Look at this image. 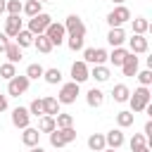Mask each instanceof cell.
<instances>
[{
	"label": "cell",
	"mask_w": 152,
	"mask_h": 152,
	"mask_svg": "<svg viewBox=\"0 0 152 152\" xmlns=\"http://www.w3.org/2000/svg\"><path fill=\"white\" fill-rule=\"evenodd\" d=\"M28 114H31V116H43V114H45V112H43V97H40V100H38V97L31 100V104H28Z\"/></svg>",
	"instance_id": "cell-35"
},
{
	"label": "cell",
	"mask_w": 152,
	"mask_h": 152,
	"mask_svg": "<svg viewBox=\"0 0 152 152\" xmlns=\"http://www.w3.org/2000/svg\"><path fill=\"white\" fill-rule=\"evenodd\" d=\"M78 95H81V83H76V81H69V83H64V86L59 88V95H57V100H59V104H74Z\"/></svg>",
	"instance_id": "cell-4"
},
{
	"label": "cell",
	"mask_w": 152,
	"mask_h": 152,
	"mask_svg": "<svg viewBox=\"0 0 152 152\" xmlns=\"http://www.w3.org/2000/svg\"><path fill=\"white\" fill-rule=\"evenodd\" d=\"M133 121H135V114L128 112V109H124V112L116 114V126L119 128H128V126H133Z\"/></svg>",
	"instance_id": "cell-29"
},
{
	"label": "cell",
	"mask_w": 152,
	"mask_h": 152,
	"mask_svg": "<svg viewBox=\"0 0 152 152\" xmlns=\"http://www.w3.org/2000/svg\"><path fill=\"white\" fill-rule=\"evenodd\" d=\"M43 78H45V83L57 86V83H62V71H59L57 66H50V69H45V71H43Z\"/></svg>",
	"instance_id": "cell-28"
},
{
	"label": "cell",
	"mask_w": 152,
	"mask_h": 152,
	"mask_svg": "<svg viewBox=\"0 0 152 152\" xmlns=\"http://www.w3.org/2000/svg\"><path fill=\"white\" fill-rule=\"evenodd\" d=\"M38 2H48V0H38Z\"/></svg>",
	"instance_id": "cell-48"
},
{
	"label": "cell",
	"mask_w": 152,
	"mask_h": 152,
	"mask_svg": "<svg viewBox=\"0 0 152 152\" xmlns=\"http://www.w3.org/2000/svg\"><path fill=\"white\" fill-rule=\"evenodd\" d=\"M107 43H109L112 48L124 45V43H126V31H124V26H114V28H109V33H107Z\"/></svg>",
	"instance_id": "cell-14"
},
{
	"label": "cell",
	"mask_w": 152,
	"mask_h": 152,
	"mask_svg": "<svg viewBox=\"0 0 152 152\" xmlns=\"http://www.w3.org/2000/svg\"><path fill=\"white\" fill-rule=\"evenodd\" d=\"M104 142H107V147H112V150H119V147L126 142V138H124V131H121V128H112L109 133H104Z\"/></svg>",
	"instance_id": "cell-13"
},
{
	"label": "cell",
	"mask_w": 152,
	"mask_h": 152,
	"mask_svg": "<svg viewBox=\"0 0 152 152\" xmlns=\"http://www.w3.org/2000/svg\"><path fill=\"white\" fill-rule=\"evenodd\" d=\"M109 76H112V71H109L107 64H93V69H90V78H95L97 83H107Z\"/></svg>",
	"instance_id": "cell-15"
},
{
	"label": "cell",
	"mask_w": 152,
	"mask_h": 152,
	"mask_svg": "<svg viewBox=\"0 0 152 152\" xmlns=\"http://www.w3.org/2000/svg\"><path fill=\"white\" fill-rule=\"evenodd\" d=\"M102 152H116V150H112V147H104V150H102Z\"/></svg>",
	"instance_id": "cell-46"
},
{
	"label": "cell",
	"mask_w": 152,
	"mask_h": 152,
	"mask_svg": "<svg viewBox=\"0 0 152 152\" xmlns=\"http://www.w3.org/2000/svg\"><path fill=\"white\" fill-rule=\"evenodd\" d=\"M21 28H24L21 17H19V14H7V19H5V31H2V33H5L7 38H14Z\"/></svg>",
	"instance_id": "cell-10"
},
{
	"label": "cell",
	"mask_w": 152,
	"mask_h": 152,
	"mask_svg": "<svg viewBox=\"0 0 152 152\" xmlns=\"http://www.w3.org/2000/svg\"><path fill=\"white\" fill-rule=\"evenodd\" d=\"M135 76H138L140 86H150V83H152V69H142V71H138Z\"/></svg>",
	"instance_id": "cell-39"
},
{
	"label": "cell",
	"mask_w": 152,
	"mask_h": 152,
	"mask_svg": "<svg viewBox=\"0 0 152 152\" xmlns=\"http://www.w3.org/2000/svg\"><path fill=\"white\" fill-rule=\"evenodd\" d=\"M147 48H150V43H147L145 36L133 33V36L128 38V50H131L133 55H142V52H147Z\"/></svg>",
	"instance_id": "cell-12"
},
{
	"label": "cell",
	"mask_w": 152,
	"mask_h": 152,
	"mask_svg": "<svg viewBox=\"0 0 152 152\" xmlns=\"http://www.w3.org/2000/svg\"><path fill=\"white\" fill-rule=\"evenodd\" d=\"M121 71H124V76H135L138 74V57L131 50H128V55H126V59L121 64Z\"/></svg>",
	"instance_id": "cell-17"
},
{
	"label": "cell",
	"mask_w": 152,
	"mask_h": 152,
	"mask_svg": "<svg viewBox=\"0 0 152 152\" xmlns=\"http://www.w3.org/2000/svg\"><path fill=\"white\" fill-rule=\"evenodd\" d=\"M142 135H145L147 140L152 138V121H147V124H145V128H142Z\"/></svg>",
	"instance_id": "cell-40"
},
{
	"label": "cell",
	"mask_w": 152,
	"mask_h": 152,
	"mask_svg": "<svg viewBox=\"0 0 152 152\" xmlns=\"http://www.w3.org/2000/svg\"><path fill=\"white\" fill-rule=\"evenodd\" d=\"M131 152H135V150H140L142 145H147V138L142 135V133H133V138H131Z\"/></svg>",
	"instance_id": "cell-36"
},
{
	"label": "cell",
	"mask_w": 152,
	"mask_h": 152,
	"mask_svg": "<svg viewBox=\"0 0 152 152\" xmlns=\"http://www.w3.org/2000/svg\"><path fill=\"white\" fill-rule=\"evenodd\" d=\"M21 12L31 19V17H36L38 12H43V2H38V0H26V2L21 5Z\"/></svg>",
	"instance_id": "cell-26"
},
{
	"label": "cell",
	"mask_w": 152,
	"mask_h": 152,
	"mask_svg": "<svg viewBox=\"0 0 152 152\" xmlns=\"http://www.w3.org/2000/svg\"><path fill=\"white\" fill-rule=\"evenodd\" d=\"M43 112L45 114H50V116H55V114H59L62 112V104H59V100L57 97H43Z\"/></svg>",
	"instance_id": "cell-21"
},
{
	"label": "cell",
	"mask_w": 152,
	"mask_h": 152,
	"mask_svg": "<svg viewBox=\"0 0 152 152\" xmlns=\"http://www.w3.org/2000/svg\"><path fill=\"white\" fill-rule=\"evenodd\" d=\"M21 5H24L21 0H7L5 2V12L7 14H21Z\"/></svg>",
	"instance_id": "cell-37"
},
{
	"label": "cell",
	"mask_w": 152,
	"mask_h": 152,
	"mask_svg": "<svg viewBox=\"0 0 152 152\" xmlns=\"http://www.w3.org/2000/svg\"><path fill=\"white\" fill-rule=\"evenodd\" d=\"M126 55H128V50H126L124 45H119V48H114V50L107 55V62H109V64H114V66H121V64H124V59H126Z\"/></svg>",
	"instance_id": "cell-19"
},
{
	"label": "cell",
	"mask_w": 152,
	"mask_h": 152,
	"mask_svg": "<svg viewBox=\"0 0 152 152\" xmlns=\"http://www.w3.org/2000/svg\"><path fill=\"white\" fill-rule=\"evenodd\" d=\"M28 152H45L40 145H33V147H28Z\"/></svg>",
	"instance_id": "cell-43"
},
{
	"label": "cell",
	"mask_w": 152,
	"mask_h": 152,
	"mask_svg": "<svg viewBox=\"0 0 152 152\" xmlns=\"http://www.w3.org/2000/svg\"><path fill=\"white\" fill-rule=\"evenodd\" d=\"M128 95H131V90H128L126 83H116V86L112 88V97H114V102H128Z\"/></svg>",
	"instance_id": "cell-22"
},
{
	"label": "cell",
	"mask_w": 152,
	"mask_h": 152,
	"mask_svg": "<svg viewBox=\"0 0 152 152\" xmlns=\"http://www.w3.org/2000/svg\"><path fill=\"white\" fill-rule=\"evenodd\" d=\"M5 2H7V0H0V14L5 12Z\"/></svg>",
	"instance_id": "cell-45"
},
{
	"label": "cell",
	"mask_w": 152,
	"mask_h": 152,
	"mask_svg": "<svg viewBox=\"0 0 152 152\" xmlns=\"http://www.w3.org/2000/svg\"><path fill=\"white\" fill-rule=\"evenodd\" d=\"M126 21H131V10H128L126 5H116V7L107 14V24H109V28H114V26H124Z\"/></svg>",
	"instance_id": "cell-5"
},
{
	"label": "cell",
	"mask_w": 152,
	"mask_h": 152,
	"mask_svg": "<svg viewBox=\"0 0 152 152\" xmlns=\"http://www.w3.org/2000/svg\"><path fill=\"white\" fill-rule=\"evenodd\" d=\"M28 124H31L28 107H14V109H12V126H14V128H26Z\"/></svg>",
	"instance_id": "cell-9"
},
{
	"label": "cell",
	"mask_w": 152,
	"mask_h": 152,
	"mask_svg": "<svg viewBox=\"0 0 152 152\" xmlns=\"http://www.w3.org/2000/svg\"><path fill=\"white\" fill-rule=\"evenodd\" d=\"M135 152H150V145H142L140 150H135Z\"/></svg>",
	"instance_id": "cell-44"
},
{
	"label": "cell",
	"mask_w": 152,
	"mask_h": 152,
	"mask_svg": "<svg viewBox=\"0 0 152 152\" xmlns=\"http://www.w3.org/2000/svg\"><path fill=\"white\" fill-rule=\"evenodd\" d=\"M86 102H88V107H102L104 93H102L100 88H90V90L86 93Z\"/></svg>",
	"instance_id": "cell-20"
},
{
	"label": "cell",
	"mask_w": 152,
	"mask_h": 152,
	"mask_svg": "<svg viewBox=\"0 0 152 152\" xmlns=\"http://www.w3.org/2000/svg\"><path fill=\"white\" fill-rule=\"evenodd\" d=\"M152 100V93H150V86H140L135 88L131 95H128V104H131V112L138 114V112H145V107L150 104Z\"/></svg>",
	"instance_id": "cell-1"
},
{
	"label": "cell",
	"mask_w": 152,
	"mask_h": 152,
	"mask_svg": "<svg viewBox=\"0 0 152 152\" xmlns=\"http://www.w3.org/2000/svg\"><path fill=\"white\" fill-rule=\"evenodd\" d=\"M14 43H17L19 48H31V45H33V33H31L28 28H21V31L14 36Z\"/></svg>",
	"instance_id": "cell-24"
},
{
	"label": "cell",
	"mask_w": 152,
	"mask_h": 152,
	"mask_svg": "<svg viewBox=\"0 0 152 152\" xmlns=\"http://www.w3.org/2000/svg\"><path fill=\"white\" fill-rule=\"evenodd\" d=\"M14 74H17V64H12V62H5V64H0V78L10 81Z\"/></svg>",
	"instance_id": "cell-33"
},
{
	"label": "cell",
	"mask_w": 152,
	"mask_h": 152,
	"mask_svg": "<svg viewBox=\"0 0 152 152\" xmlns=\"http://www.w3.org/2000/svg\"><path fill=\"white\" fill-rule=\"evenodd\" d=\"M107 50L104 48H95V52H93V64H104L107 62Z\"/></svg>",
	"instance_id": "cell-38"
},
{
	"label": "cell",
	"mask_w": 152,
	"mask_h": 152,
	"mask_svg": "<svg viewBox=\"0 0 152 152\" xmlns=\"http://www.w3.org/2000/svg\"><path fill=\"white\" fill-rule=\"evenodd\" d=\"M88 147H90L93 152H102V150L107 147V142H104V133H93V135L88 138Z\"/></svg>",
	"instance_id": "cell-25"
},
{
	"label": "cell",
	"mask_w": 152,
	"mask_h": 152,
	"mask_svg": "<svg viewBox=\"0 0 152 152\" xmlns=\"http://www.w3.org/2000/svg\"><path fill=\"white\" fill-rule=\"evenodd\" d=\"M55 124H57V128L74 126V116H71V114H64V112H59V114H55Z\"/></svg>",
	"instance_id": "cell-34"
},
{
	"label": "cell",
	"mask_w": 152,
	"mask_h": 152,
	"mask_svg": "<svg viewBox=\"0 0 152 152\" xmlns=\"http://www.w3.org/2000/svg\"><path fill=\"white\" fill-rule=\"evenodd\" d=\"M57 128V124H55V116H50V114H43V116H38V131L40 133H52Z\"/></svg>",
	"instance_id": "cell-23"
},
{
	"label": "cell",
	"mask_w": 152,
	"mask_h": 152,
	"mask_svg": "<svg viewBox=\"0 0 152 152\" xmlns=\"http://www.w3.org/2000/svg\"><path fill=\"white\" fill-rule=\"evenodd\" d=\"M5 109H7V95L0 93V112H5Z\"/></svg>",
	"instance_id": "cell-42"
},
{
	"label": "cell",
	"mask_w": 152,
	"mask_h": 152,
	"mask_svg": "<svg viewBox=\"0 0 152 152\" xmlns=\"http://www.w3.org/2000/svg\"><path fill=\"white\" fill-rule=\"evenodd\" d=\"M64 28H66V36H86V24L78 14H69L64 19Z\"/></svg>",
	"instance_id": "cell-8"
},
{
	"label": "cell",
	"mask_w": 152,
	"mask_h": 152,
	"mask_svg": "<svg viewBox=\"0 0 152 152\" xmlns=\"http://www.w3.org/2000/svg\"><path fill=\"white\" fill-rule=\"evenodd\" d=\"M43 66L38 64V62H33V64H28L26 66V76H28V81H38V78H43Z\"/></svg>",
	"instance_id": "cell-31"
},
{
	"label": "cell",
	"mask_w": 152,
	"mask_h": 152,
	"mask_svg": "<svg viewBox=\"0 0 152 152\" xmlns=\"http://www.w3.org/2000/svg\"><path fill=\"white\" fill-rule=\"evenodd\" d=\"M50 21H52V17L48 14V12H38L36 17H31L28 19V31L33 33V36H38V33H45V28L50 26Z\"/></svg>",
	"instance_id": "cell-6"
},
{
	"label": "cell",
	"mask_w": 152,
	"mask_h": 152,
	"mask_svg": "<svg viewBox=\"0 0 152 152\" xmlns=\"http://www.w3.org/2000/svg\"><path fill=\"white\" fill-rule=\"evenodd\" d=\"M45 36L50 38L52 45H62V43L66 40V28H64V24H59V21H50V26L45 28Z\"/></svg>",
	"instance_id": "cell-7"
},
{
	"label": "cell",
	"mask_w": 152,
	"mask_h": 152,
	"mask_svg": "<svg viewBox=\"0 0 152 152\" xmlns=\"http://www.w3.org/2000/svg\"><path fill=\"white\" fill-rule=\"evenodd\" d=\"M24 133H21V142L26 145V147H33V145H38V140H40V131L38 128H31V126H26V128H21Z\"/></svg>",
	"instance_id": "cell-18"
},
{
	"label": "cell",
	"mask_w": 152,
	"mask_h": 152,
	"mask_svg": "<svg viewBox=\"0 0 152 152\" xmlns=\"http://www.w3.org/2000/svg\"><path fill=\"white\" fill-rule=\"evenodd\" d=\"M10 45V38L5 36V33H0V52H5V48Z\"/></svg>",
	"instance_id": "cell-41"
},
{
	"label": "cell",
	"mask_w": 152,
	"mask_h": 152,
	"mask_svg": "<svg viewBox=\"0 0 152 152\" xmlns=\"http://www.w3.org/2000/svg\"><path fill=\"white\" fill-rule=\"evenodd\" d=\"M48 135H50V145H52V147H64V145H69V142L76 140V128H74V126L55 128V131L48 133Z\"/></svg>",
	"instance_id": "cell-2"
},
{
	"label": "cell",
	"mask_w": 152,
	"mask_h": 152,
	"mask_svg": "<svg viewBox=\"0 0 152 152\" xmlns=\"http://www.w3.org/2000/svg\"><path fill=\"white\" fill-rule=\"evenodd\" d=\"M88 78H90V69H88V64H86L83 59L74 62V64H71V81L83 83V81H88Z\"/></svg>",
	"instance_id": "cell-11"
},
{
	"label": "cell",
	"mask_w": 152,
	"mask_h": 152,
	"mask_svg": "<svg viewBox=\"0 0 152 152\" xmlns=\"http://www.w3.org/2000/svg\"><path fill=\"white\" fill-rule=\"evenodd\" d=\"M5 55H7V62H12V64H17V62H21V48L17 45V43H10L7 48H5Z\"/></svg>",
	"instance_id": "cell-27"
},
{
	"label": "cell",
	"mask_w": 152,
	"mask_h": 152,
	"mask_svg": "<svg viewBox=\"0 0 152 152\" xmlns=\"http://www.w3.org/2000/svg\"><path fill=\"white\" fill-rule=\"evenodd\" d=\"M112 2H114V5H124V0H112Z\"/></svg>",
	"instance_id": "cell-47"
},
{
	"label": "cell",
	"mask_w": 152,
	"mask_h": 152,
	"mask_svg": "<svg viewBox=\"0 0 152 152\" xmlns=\"http://www.w3.org/2000/svg\"><path fill=\"white\" fill-rule=\"evenodd\" d=\"M28 86H31V81H28V76L26 74H14L10 81H7V95H12V97H19V95H24L26 90H28Z\"/></svg>",
	"instance_id": "cell-3"
},
{
	"label": "cell",
	"mask_w": 152,
	"mask_h": 152,
	"mask_svg": "<svg viewBox=\"0 0 152 152\" xmlns=\"http://www.w3.org/2000/svg\"><path fill=\"white\" fill-rule=\"evenodd\" d=\"M131 21H133V33L145 36V33L150 31V21H147L145 17H135V19H131Z\"/></svg>",
	"instance_id": "cell-30"
},
{
	"label": "cell",
	"mask_w": 152,
	"mask_h": 152,
	"mask_svg": "<svg viewBox=\"0 0 152 152\" xmlns=\"http://www.w3.org/2000/svg\"><path fill=\"white\" fill-rule=\"evenodd\" d=\"M33 48H36L38 52H43V55H50L55 45L50 43V38H48L45 33H38V36H33Z\"/></svg>",
	"instance_id": "cell-16"
},
{
	"label": "cell",
	"mask_w": 152,
	"mask_h": 152,
	"mask_svg": "<svg viewBox=\"0 0 152 152\" xmlns=\"http://www.w3.org/2000/svg\"><path fill=\"white\" fill-rule=\"evenodd\" d=\"M83 43H86V36H69V38H66V45H69V50H74V52L83 50Z\"/></svg>",
	"instance_id": "cell-32"
}]
</instances>
